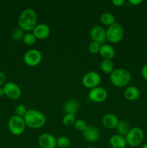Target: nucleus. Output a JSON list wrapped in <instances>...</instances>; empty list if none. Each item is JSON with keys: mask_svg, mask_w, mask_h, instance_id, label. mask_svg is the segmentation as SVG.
Returning <instances> with one entry per match:
<instances>
[{"mask_svg": "<svg viewBox=\"0 0 147 148\" xmlns=\"http://www.w3.org/2000/svg\"><path fill=\"white\" fill-rule=\"evenodd\" d=\"M26 124L24 119L16 115L12 116L8 121V129L14 136H20L24 132Z\"/></svg>", "mask_w": 147, "mask_h": 148, "instance_id": "6", "label": "nucleus"}, {"mask_svg": "<svg viewBox=\"0 0 147 148\" xmlns=\"http://www.w3.org/2000/svg\"><path fill=\"white\" fill-rule=\"evenodd\" d=\"M124 98L129 101H134L138 99L140 96V90L137 87H127L123 92Z\"/></svg>", "mask_w": 147, "mask_h": 148, "instance_id": "18", "label": "nucleus"}, {"mask_svg": "<svg viewBox=\"0 0 147 148\" xmlns=\"http://www.w3.org/2000/svg\"><path fill=\"white\" fill-rule=\"evenodd\" d=\"M36 40H37V38L33 35V33H31V32H27V33H24L22 41L27 46H32V45L35 43Z\"/></svg>", "mask_w": 147, "mask_h": 148, "instance_id": "24", "label": "nucleus"}, {"mask_svg": "<svg viewBox=\"0 0 147 148\" xmlns=\"http://www.w3.org/2000/svg\"><path fill=\"white\" fill-rule=\"evenodd\" d=\"M125 138L127 145L131 147H137L139 146L144 141V132L141 127H132Z\"/></svg>", "mask_w": 147, "mask_h": 148, "instance_id": "5", "label": "nucleus"}, {"mask_svg": "<svg viewBox=\"0 0 147 148\" xmlns=\"http://www.w3.org/2000/svg\"><path fill=\"white\" fill-rule=\"evenodd\" d=\"M141 148H147V143H146L145 145H144L142 146V147Z\"/></svg>", "mask_w": 147, "mask_h": 148, "instance_id": "35", "label": "nucleus"}, {"mask_svg": "<svg viewBox=\"0 0 147 148\" xmlns=\"http://www.w3.org/2000/svg\"><path fill=\"white\" fill-rule=\"evenodd\" d=\"M109 143L112 148H125L127 145L125 137L118 134H113L110 137Z\"/></svg>", "mask_w": 147, "mask_h": 148, "instance_id": "17", "label": "nucleus"}, {"mask_svg": "<svg viewBox=\"0 0 147 148\" xmlns=\"http://www.w3.org/2000/svg\"><path fill=\"white\" fill-rule=\"evenodd\" d=\"M79 108V103L76 99H69L64 103L63 110L66 114H76Z\"/></svg>", "mask_w": 147, "mask_h": 148, "instance_id": "19", "label": "nucleus"}, {"mask_svg": "<svg viewBox=\"0 0 147 148\" xmlns=\"http://www.w3.org/2000/svg\"><path fill=\"white\" fill-rule=\"evenodd\" d=\"M89 99L94 103H102L108 98V94L106 90L102 87H97V88L91 89L89 92Z\"/></svg>", "mask_w": 147, "mask_h": 148, "instance_id": "10", "label": "nucleus"}, {"mask_svg": "<svg viewBox=\"0 0 147 148\" xmlns=\"http://www.w3.org/2000/svg\"><path fill=\"white\" fill-rule=\"evenodd\" d=\"M37 143L41 148H56L57 146L56 138L50 133H43L40 134Z\"/></svg>", "mask_w": 147, "mask_h": 148, "instance_id": "12", "label": "nucleus"}, {"mask_svg": "<svg viewBox=\"0 0 147 148\" xmlns=\"http://www.w3.org/2000/svg\"><path fill=\"white\" fill-rule=\"evenodd\" d=\"M100 69L104 73L110 75L114 69V64L112 60H107V59H103L100 63Z\"/></svg>", "mask_w": 147, "mask_h": 148, "instance_id": "22", "label": "nucleus"}, {"mask_svg": "<svg viewBox=\"0 0 147 148\" xmlns=\"http://www.w3.org/2000/svg\"><path fill=\"white\" fill-rule=\"evenodd\" d=\"M125 148H127V147H125Z\"/></svg>", "mask_w": 147, "mask_h": 148, "instance_id": "38", "label": "nucleus"}, {"mask_svg": "<svg viewBox=\"0 0 147 148\" xmlns=\"http://www.w3.org/2000/svg\"><path fill=\"white\" fill-rule=\"evenodd\" d=\"M111 83L117 88H124L129 84L131 80V74L125 68L115 69L110 75Z\"/></svg>", "mask_w": 147, "mask_h": 148, "instance_id": "3", "label": "nucleus"}, {"mask_svg": "<svg viewBox=\"0 0 147 148\" xmlns=\"http://www.w3.org/2000/svg\"><path fill=\"white\" fill-rule=\"evenodd\" d=\"M119 121L118 117L114 114H107L102 118V125L108 130H114L116 128Z\"/></svg>", "mask_w": 147, "mask_h": 148, "instance_id": "15", "label": "nucleus"}, {"mask_svg": "<svg viewBox=\"0 0 147 148\" xmlns=\"http://www.w3.org/2000/svg\"><path fill=\"white\" fill-rule=\"evenodd\" d=\"M56 145L61 148H66L70 145V140L66 136H60L56 139Z\"/></svg>", "mask_w": 147, "mask_h": 148, "instance_id": "26", "label": "nucleus"}, {"mask_svg": "<svg viewBox=\"0 0 147 148\" xmlns=\"http://www.w3.org/2000/svg\"><path fill=\"white\" fill-rule=\"evenodd\" d=\"M146 6H147V1H146Z\"/></svg>", "mask_w": 147, "mask_h": 148, "instance_id": "37", "label": "nucleus"}, {"mask_svg": "<svg viewBox=\"0 0 147 148\" xmlns=\"http://www.w3.org/2000/svg\"><path fill=\"white\" fill-rule=\"evenodd\" d=\"M26 127L33 130L42 128L46 123V117L43 113L36 109H28L23 117Z\"/></svg>", "mask_w": 147, "mask_h": 148, "instance_id": "2", "label": "nucleus"}, {"mask_svg": "<svg viewBox=\"0 0 147 148\" xmlns=\"http://www.w3.org/2000/svg\"><path fill=\"white\" fill-rule=\"evenodd\" d=\"M4 95V88L0 87V98Z\"/></svg>", "mask_w": 147, "mask_h": 148, "instance_id": "34", "label": "nucleus"}, {"mask_svg": "<svg viewBox=\"0 0 147 148\" xmlns=\"http://www.w3.org/2000/svg\"><path fill=\"white\" fill-rule=\"evenodd\" d=\"M131 129V127L128 121L125 120H120L115 130H116L117 134L122 137H125Z\"/></svg>", "mask_w": 147, "mask_h": 148, "instance_id": "20", "label": "nucleus"}, {"mask_svg": "<svg viewBox=\"0 0 147 148\" xmlns=\"http://www.w3.org/2000/svg\"><path fill=\"white\" fill-rule=\"evenodd\" d=\"M125 1L124 0H112V3L113 5H115L116 7H120L124 5Z\"/></svg>", "mask_w": 147, "mask_h": 148, "instance_id": "30", "label": "nucleus"}, {"mask_svg": "<svg viewBox=\"0 0 147 148\" xmlns=\"http://www.w3.org/2000/svg\"><path fill=\"white\" fill-rule=\"evenodd\" d=\"M86 148H94V147H86Z\"/></svg>", "mask_w": 147, "mask_h": 148, "instance_id": "36", "label": "nucleus"}, {"mask_svg": "<svg viewBox=\"0 0 147 148\" xmlns=\"http://www.w3.org/2000/svg\"><path fill=\"white\" fill-rule=\"evenodd\" d=\"M37 14L33 9L27 8L22 10L18 17V25L23 31H33L37 25Z\"/></svg>", "mask_w": 147, "mask_h": 148, "instance_id": "1", "label": "nucleus"}, {"mask_svg": "<svg viewBox=\"0 0 147 148\" xmlns=\"http://www.w3.org/2000/svg\"><path fill=\"white\" fill-rule=\"evenodd\" d=\"M101 44L97 43V42H91L89 43V46H88V50L91 53H93V54H97V53H99V50H100Z\"/></svg>", "mask_w": 147, "mask_h": 148, "instance_id": "29", "label": "nucleus"}, {"mask_svg": "<svg viewBox=\"0 0 147 148\" xmlns=\"http://www.w3.org/2000/svg\"><path fill=\"white\" fill-rule=\"evenodd\" d=\"M130 4L133 6H138L143 2L142 0H129Z\"/></svg>", "mask_w": 147, "mask_h": 148, "instance_id": "33", "label": "nucleus"}, {"mask_svg": "<svg viewBox=\"0 0 147 148\" xmlns=\"http://www.w3.org/2000/svg\"><path fill=\"white\" fill-rule=\"evenodd\" d=\"M141 74L142 77L147 81V64L142 67L141 71Z\"/></svg>", "mask_w": 147, "mask_h": 148, "instance_id": "31", "label": "nucleus"}, {"mask_svg": "<svg viewBox=\"0 0 147 148\" xmlns=\"http://www.w3.org/2000/svg\"><path fill=\"white\" fill-rule=\"evenodd\" d=\"M99 21L102 25L108 26V27L116 23L115 22V17L114 16V14H112L110 12H103L101 14L100 17H99Z\"/></svg>", "mask_w": 147, "mask_h": 148, "instance_id": "21", "label": "nucleus"}, {"mask_svg": "<svg viewBox=\"0 0 147 148\" xmlns=\"http://www.w3.org/2000/svg\"><path fill=\"white\" fill-rule=\"evenodd\" d=\"M75 121H76L75 115L71 114H66L62 119V122H63V125H65L66 127L73 126Z\"/></svg>", "mask_w": 147, "mask_h": 148, "instance_id": "25", "label": "nucleus"}, {"mask_svg": "<svg viewBox=\"0 0 147 148\" xmlns=\"http://www.w3.org/2000/svg\"><path fill=\"white\" fill-rule=\"evenodd\" d=\"M82 85L85 88L91 90L97 88L101 82V76L97 72L90 71L85 74L82 79Z\"/></svg>", "mask_w": 147, "mask_h": 148, "instance_id": "7", "label": "nucleus"}, {"mask_svg": "<svg viewBox=\"0 0 147 148\" xmlns=\"http://www.w3.org/2000/svg\"><path fill=\"white\" fill-rule=\"evenodd\" d=\"M89 36L92 41L97 42L99 44H103L106 39V30L100 25L94 26L90 30Z\"/></svg>", "mask_w": 147, "mask_h": 148, "instance_id": "11", "label": "nucleus"}, {"mask_svg": "<svg viewBox=\"0 0 147 148\" xmlns=\"http://www.w3.org/2000/svg\"><path fill=\"white\" fill-rule=\"evenodd\" d=\"M24 64L29 66H37L42 61V54L40 51L37 49H30L25 52L23 56Z\"/></svg>", "mask_w": 147, "mask_h": 148, "instance_id": "8", "label": "nucleus"}, {"mask_svg": "<svg viewBox=\"0 0 147 148\" xmlns=\"http://www.w3.org/2000/svg\"><path fill=\"white\" fill-rule=\"evenodd\" d=\"M24 31H23L19 27H17V28H14L11 33L12 39L14 41H20V40H22L23 37L24 36Z\"/></svg>", "mask_w": 147, "mask_h": 148, "instance_id": "23", "label": "nucleus"}, {"mask_svg": "<svg viewBox=\"0 0 147 148\" xmlns=\"http://www.w3.org/2000/svg\"><path fill=\"white\" fill-rule=\"evenodd\" d=\"M6 80V76L5 74L3 72L0 71V87L2 86L4 84Z\"/></svg>", "mask_w": 147, "mask_h": 148, "instance_id": "32", "label": "nucleus"}, {"mask_svg": "<svg viewBox=\"0 0 147 148\" xmlns=\"http://www.w3.org/2000/svg\"><path fill=\"white\" fill-rule=\"evenodd\" d=\"M125 31L120 24L115 23L106 30V39L112 43H119L123 38Z\"/></svg>", "mask_w": 147, "mask_h": 148, "instance_id": "4", "label": "nucleus"}, {"mask_svg": "<svg viewBox=\"0 0 147 148\" xmlns=\"http://www.w3.org/2000/svg\"><path fill=\"white\" fill-rule=\"evenodd\" d=\"M27 110L28 109H27V108H26L25 106L22 105V104L17 105V106L15 107V108H14V114H15L14 115L23 118V117L25 116Z\"/></svg>", "mask_w": 147, "mask_h": 148, "instance_id": "27", "label": "nucleus"}, {"mask_svg": "<svg viewBox=\"0 0 147 148\" xmlns=\"http://www.w3.org/2000/svg\"><path fill=\"white\" fill-rule=\"evenodd\" d=\"M4 95L12 100H17L21 97L22 90L18 85L12 82H9L4 84Z\"/></svg>", "mask_w": 147, "mask_h": 148, "instance_id": "9", "label": "nucleus"}, {"mask_svg": "<svg viewBox=\"0 0 147 148\" xmlns=\"http://www.w3.org/2000/svg\"><path fill=\"white\" fill-rule=\"evenodd\" d=\"M82 134L84 138L86 141L90 143H95L97 141L100 136L99 130L95 126L89 125V124H87V127L82 132Z\"/></svg>", "mask_w": 147, "mask_h": 148, "instance_id": "13", "label": "nucleus"}, {"mask_svg": "<svg viewBox=\"0 0 147 148\" xmlns=\"http://www.w3.org/2000/svg\"><path fill=\"white\" fill-rule=\"evenodd\" d=\"M32 33L37 39L44 40L50 36V28L48 25L45 23H39L36 25Z\"/></svg>", "mask_w": 147, "mask_h": 148, "instance_id": "14", "label": "nucleus"}, {"mask_svg": "<svg viewBox=\"0 0 147 148\" xmlns=\"http://www.w3.org/2000/svg\"><path fill=\"white\" fill-rule=\"evenodd\" d=\"M73 126L76 131L82 132L86 129V127H87V124H86V123L85 122L84 120L76 119V121H75L74 124Z\"/></svg>", "mask_w": 147, "mask_h": 148, "instance_id": "28", "label": "nucleus"}, {"mask_svg": "<svg viewBox=\"0 0 147 148\" xmlns=\"http://www.w3.org/2000/svg\"><path fill=\"white\" fill-rule=\"evenodd\" d=\"M99 53L101 57L103 58V59L112 60L115 55V51L114 48L110 45L103 43L101 45Z\"/></svg>", "mask_w": 147, "mask_h": 148, "instance_id": "16", "label": "nucleus"}]
</instances>
